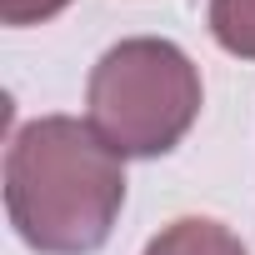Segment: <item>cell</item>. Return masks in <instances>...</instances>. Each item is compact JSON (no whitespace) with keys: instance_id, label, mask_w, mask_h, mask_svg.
<instances>
[{"instance_id":"cell-5","label":"cell","mask_w":255,"mask_h":255,"mask_svg":"<svg viewBox=\"0 0 255 255\" xmlns=\"http://www.w3.org/2000/svg\"><path fill=\"white\" fill-rule=\"evenodd\" d=\"M70 0H0V20L5 25H40L50 15H60Z\"/></svg>"},{"instance_id":"cell-2","label":"cell","mask_w":255,"mask_h":255,"mask_svg":"<svg viewBox=\"0 0 255 255\" xmlns=\"http://www.w3.org/2000/svg\"><path fill=\"white\" fill-rule=\"evenodd\" d=\"M200 115L195 60L160 35L110 45L85 85V120L120 160L170 155Z\"/></svg>"},{"instance_id":"cell-1","label":"cell","mask_w":255,"mask_h":255,"mask_svg":"<svg viewBox=\"0 0 255 255\" xmlns=\"http://www.w3.org/2000/svg\"><path fill=\"white\" fill-rule=\"evenodd\" d=\"M125 205L120 155L75 115H40L5 150V210L40 255H90Z\"/></svg>"},{"instance_id":"cell-4","label":"cell","mask_w":255,"mask_h":255,"mask_svg":"<svg viewBox=\"0 0 255 255\" xmlns=\"http://www.w3.org/2000/svg\"><path fill=\"white\" fill-rule=\"evenodd\" d=\"M210 35L220 50L255 60V0H210Z\"/></svg>"},{"instance_id":"cell-3","label":"cell","mask_w":255,"mask_h":255,"mask_svg":"<svg viewBox=\"0 0 255 255\" xmlns=\"http://www.w3.org/2000/svg\"><path fill=\"white\" fill-rule=\"evenodd\" d=\"M145 255H245V245H240L220 220L185 215V220H170V225L145 245Z\"/></svg>"}]
</instances>
